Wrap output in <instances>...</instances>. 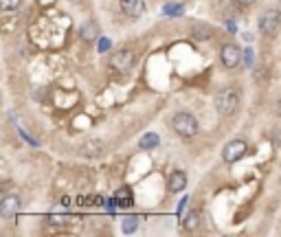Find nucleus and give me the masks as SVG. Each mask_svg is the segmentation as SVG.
I'll return each mask as SVG.
<instances>
[{"mask_svg":"<svg viewBox=\"0 0 281 237\" xmlns=\"http://www.w3.org/2000/svg\"><path fill=\"white\" fill-rule=\"evenodd\" d=\"M110 46H112V40L101 38V40H99V48H97V51L99 53H106V51H110Z\"/></svg>","mask_w":281,"mask_h":237,"instance_id":"nucleus-17","label":"nucleus"},{"mask_svg":"<svg viewBox=\"0 0 281 237\" xmlns=\"http://www.w3.org/2000/svg\"><path fill=\"white\" fill-rule=\"evenodd\" d=\"M257 27L264 35H277L279 29H281V11H266L259 15L257 20Z\"/></svg>","mask_w":281,"mask_h":237,"instance_id":"nucleus-3","label":"nucleus"},{"mask_svg":"<svg viewBox=\"0 0 281 237\" xmlns=\"http://www.w3.org/2000/svg\"><path fill=\"white\" fill-rule=\"evenodd\" d=\"M38 3H40V5H42V7H46V5H51V3H55V0H38Z\"/></svg>","mask_w":281,"mask_h":237,"instance_id":"nucleus-22","label":"nucleus"},{"mask_svg":"<svg viewBox=\"0 0 281 237\" xmlns=\"http://www.w3.org/2000/svg\"><path fill=\"white\" fill-rule=\"evenodd\" d=\"M110 66H112L114 70H119V72L130 70L132 66H134V53L128 51V48L112 53V57H110Z\"/></svg>","mask_w":281,"mask_h":237,"instance_id":"nucleus-5","label":"nucleus"},{"mask_svg":"<svg viewBox=\"0 0 281 237\" xmlns=\"http://www.w3.org/2000/svg\"><path fill=\"white\" fill-rule=\"evenodd\" d=\"M242 60H244V64H246V66H253V51H251V48H246V51H244Z\"/></svg>","mask_w":281,"mask_h":237,"instance_id":"nucleus-19","label":"nucleus"},{"mask_svg":"<svg viewBox=\"0 0 281 237\" xmlns=\"http://www.w3.org/2000/svg\"><path fill=\"white\" fill-rule=\"evenodd\" d=\"M20 3H22V0H0V9H3V11H13V9H18Z\"/></svg>","mask_w":281,"mask_h":237,"instance_id":"nucleus-16","label":"nucleus"},{"mask_svg":"<svg viewBox=\"0 0 281 237\" xmlns=\"http://www.w3.org/2000/svg\"><path fill=\"white\" fill-rule=\"evenodd\" d=\"M117 202H119V207H132V191L128 189V187H123L121 191H117Z\"/></svg>","mask_w":281,"mask_h":237,"instance_id":"nucleus-15","label":"nucleus"},{"mask_svg":"<svg viewBox=\"0 0 281 237\" xmlns=\"http://www.w3.org/2000/svg\"><path fill=\"white\" fill-rule=\"evenodd\" d=\"M279 11H281V5H279Z\"/></svg>","mask_w":281,"mask_h":237,"instance_id":"nucleus-25","label":"nucleus"},{"mask_svg":"<svg viewBox=\"0 0 281 237\" xmlns=\"http://www.w3.org/2000/svg\"><path fill=\"white\" fill-rule=\"evenodd\" d=\"M161 143V136L156 134V132H147L140 136V141H138V147L140 150H154V147H159Z\"/></svg>","mask_w":281,"mask_h":237,"instance_id":"nucleus-11","label":"nucleus"},{"mask_svg":"<svg viewBox=\"0 0 281 237\" xmlns=\"http://www.w3.org/2000/svg\"><path fill=\"white\" fill-rule=\"evenodd\" d=\"M138 222H140V217L138 215H126L123 217V222H121V231L123 233H134L136 228H138Z\"/></svg>","mask_w":281,"mask_h":237,"instance_id":"nucleus-12","label":"nucleus"},{"mask_svg":"<svg viewBox=\"0 0 281 237\" xmlns=\"http://www.w3.org/2000/svg\"><path fill=\"white\" fill-rule=\"evenodd\" d=\"M68 3H81V0H68Z\"/></svg>","mask_w":281,"mask_h":237,"instance_id":"nucleus-23","label":"nucleus"},{"mask_svg":"<svg viewBox=\"0 0 281 237\" xmlns=\"http://www.w3.org/2000/svg\"><path fill=\"white\" fill-rule=\"evenodd\" d=\"M237 105H239V97L233 88H222L216 95V108L222 117H233L237 112Z\"/></svg>","mask_w":281,"mask_h":237,"instance_id":"nucleus-2","label":"nucleus"},{"mask_svg":"<svg viewBox=\"0 0 281 237\" xmlns=\"http://www.w3.org/2000/svg\"><path fill=\"white\" fill-rule=\"evenodd\" d=\"M198 226H200V215H198V211H191L187 217H183V228H185V231H196Z\"/></svg>","mask_w":281,"mask_h":237,"instance_id":"nucleus-14","label":"nucleus"},{"mask_svg":"<svg viewBox=\"0 0 281 237\" xmlns=\"http://www.w3.org/2000/svg\"><path fill=\"white\" fill-rule=\"evenodd\" d=\"M171 125L183 138H194L198 134V119L191 112H176L171 119Z\"/></svg>","mask_w":281,"mask_h":237,"instance_id":"nucleus-1","label":"nucleus"},{"mask_svg":"<svg viewBox=\"0 0 281 237\" xmlns=\"http://www.w3.org/2000/svg\"><path fill=\"white\" fill-rule=\"evenodd\" d=\"M187 204H189V198H183V200H180V204H178V211H176V215H178V217H183V213L187 211Z\"/></svg>","mask_w":281,"mask_h":237,"instance_id":"nucleus-18","label":"nucleus"},{"mask_svg":"<svg viewBox=\"0 0 281 237\" xmlns=\"http://www.w3.org/2000/svg\"><path fill=\"white\" fill-rule=\"evenodd\" d=\"M121 11L130 18H138L145 13V0H121Z\"/></svg>","mask_w":281,"mask_h":237,"instance_id":"nucleus-8","label":"nucleus"},{"mask_svg":"<svg viewBox=\"0 0 281 237\" xmlns=\"http://www.w3.org/2000/svg\"><path fill=\"white\" fill-rule=\"evenodd\" d=\"M220 60L226 68H235L237 64L242 62V51H239V46H235V44H224L220 51Z\"/></svg>","mask_w":281,"mask_h":237,"instance_id":"nucleus-7","label":"nucleus"},{"mask_svg":"<svg viewBox=\"0 0 281 237\" xmlns=\"http://www.w3.org/2000/svg\"><path fill=\"white\" fill-rule=\"evenodd\" d=\"M246 152H249V145H246L244 141H239V138H235V141H229L224 145V150H222V158H224L226 162H237L239 158L246 156Z\"/></svg>","mask_w":281,"mask_h":237,"instance_id":"nucleus-4","label":"nucleus"},{"mask_svg":"<svg viewBox=\"0 0 281 237\" xmlns=\"http://www.w3.org/2000/svg\"><path fill=\"white\" fill-rule=\"evenodd\" d=\"M237 5H242V7H251V5H255L257 0H235Z\"/></svg>","mask_w":281,"mask_h":237,"instance_id":"nucleus-21","label":"nucleus"},{"mask_svg":"<svg viewBox=\"0 0 281 237\" xmlns=\"http://www.w3.org/2000/svg\"><path fill=\"white\" fill-rule=\"evenodd\" d=\"M48 220H51L53 224H66V222H68V217H66V215H51Z\"/></svg>","mask_w":281,"mask_h":237,"instance_id":"nucleus-20","label":"nucleus"},{"mask_svg":"<svg viewBox=\"0 0 281 237\" xmlns=\"http://www.w3.org/2000/svg\"><path fill=\"white\" fill-rule=\"evenodd\" d=\"M20 204H22L20 195H15V193L5 195V198L0 200V217H5V220L13 217V215L20 211Z\"/></svg>","mask_w":281,"mask_h":237,"instance_id":"nucleus-6","label":"nucleus"},{"mask_svg":"<svg viewBox=\"0 0 281 237\" xmlns=\"http://www.w3.org/2000/svg\"><path fill=\"white\" fill-rule=\"evenodd\" d=\"M185 187H187V174L185 171H173V174L167 178V191L180 193V191H185Z\"/></svg>","mask_w":281,"mask_h":237,"instance_id":"nucleus-9","label":"nucleus"},{"mask_svg":"<svg viewBox=\"0 0 281 237\" xmlns=\"http://www.w3.org/2000/svg\"><path fill=\"white\" fill-rule=\"evenodd\" d=\"M279 114H281V99H279Z\"/></svg>","mask_w":281,"mask_h":237,"instance_id":"nucleus-24","label":"nucleus"},{"mask_svg":"<svg viewBox=\"0 0 281 237\" xmlns=\"http://www.w3.org/2000/svg\"><path fill=\"white\" fill-rule=\"evenodd\" d=\"M183 13H185V7L180 3H167L163 7V15H167V18H178Z\"/></svg>","mask_w":281,"mask_h":237,"instance_id":"nucleus-13","label":"nucleus"},{"mask_svg":"<svg viewBox=\"0 0 281 237\" xmlns=\"http://www.w3.org/2000/svg\"><path fill=\"white\" fill-rule=\"evenodd\" d=\"M97 35H99V24L95 20H88L79 27V38L84 40V42H93Z\"/></svg>","mask_w":281,"mask_h":237,"instance_id":"nucleus-10","label":"nucleus"}]
</instances>
